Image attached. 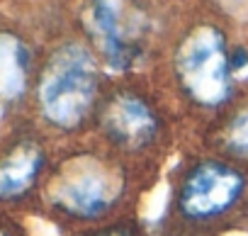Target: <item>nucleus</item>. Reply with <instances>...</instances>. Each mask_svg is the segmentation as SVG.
Wrapping results in <instances>:
<instances>
[{
  "mask_svg": "<svg viewBox=\"0 0 248 236\" xmlns=\"http://www.w3.org/2000/svg\"><path fill=\"white\" fill-rule=\"evenodd\" d=\"M246 195V178L224 161H202L192 166L180 188L175 207L190 221H212L231 212Z\"/></svg>",
  "mask_w": 248,
  "mask_h": 236,
  "instance_id": "nucleus-5",
  "label": "nucleus"
},
{
  "mask_svg": "<svg viewBox=\"0 0 248 236\" xmlns=\"http://www.w3.org/2000/svg\"><path fill=\"white\" fill-rule=\"evenodd\" d=\"M175 71L183 90L202 107H219L231 95V56L221 32L212 25H202L183 39L175 54Z\"/></svg>",
  "mask_w": 248,
  "mask_h": 236,
  "instance_id": "nucleus-3",
  "label": "nucleus"
},
{
  "mask_svg": "<svg viewBox=\"0 0 248 236\" xmlns=\"http://www.w3.org/2000/svg\"><path fill=\"white\" fill-rule=\"evenodd\" d=\"M44 168V149L22 142L0 158V200H20L39 180Z\"/></svg>",
  "mask_w": 248,
  "mask_h": 236,
  "instance_id": "nucleus-7",
  "label": "nucleus"
},
{
  "mask_svg": "<svg viewBox=\"0 0 248 236\" xmlns=\"http://www.w3.org/2000/svg\"><path fill=\"white\" fill-rule=\"evenodd\" d=\"M39 110L44 120L63 132L78 129L97 100V63L80 44H66L46 61L39 88Z\"/></svg>",
  "mask_w": 248,
  "mask_h": 236,
  "instance_id": "nucleus-1",
  "label": "nucleus"
},
{
  "mask_svg": "<svg viewBox=\"0 0 248 236\" xmlns=\"http://www.w3.org/2000/svg\"><path fill=\"white\" fill-rule=\"evenodd\" d=\"M30 83V51L10 32H0V107L22 100Z\"/></svg>",
  "mask_w": 248,
  "mask_h": 236,
  "instance_id": "nucleus-8",
  "label": "nucleus"
},
{
  "mask_svg": "<svg viewBox=\"0 0 248 236\" xmlns=\"http://www.w3.org/2000/svg\"><path fill=\"white\" fill-rule=\"evenodd\" d=\"M85 27L114 71H129L144 54L149 20L132 0H90Z\"/></svg>",
  "mask_w": 248,
  "mask_h": 236,
  "instance_id": "nucleus-4",
  "label": "nucleus"
},
{
  "mask_svg": "<svg viewBox=\"0 0 248 236\" xmlns=\"http://www.w3.org/2000/svg\"><path fill=\"white\" fill-rule=\"evenodd\" d=\"M124 195V175L100 156H76L54 175L49 197L56 209L73 219H100Z\"/></svg>",
  "mask_w": 248,
  "mask_h": 236,
  "instance_id": "nucleus-2",
  "label": "nucleus"
},
{
  "mask_svg": "<svg viewBox=\"0 0 248 236\" xmlns=\"http://www.w3.org/2000/svg\"><path fill=\"white\" fill-rule=\"evenodd\" d=\"M0 236H8V234H3V231H0Z\"/></svg>",
  "mask_w": 248,
  "mask_h": 236,
  "instance_id": "nucleus-11",
  "label": "nucleus"
},
{
  "mask_svg": "<svg viewBox=\"0 0 248 236\" xmlns=\"http://www.w3.org/2000/svg\"><path fill=\"white\" fill-rule=\"evenodd\" d=\"M95 236H134V234H132V229H122V226H117V229H107V231H97Z\"/></svg>",
  "mask_w": 248,
  "mask_h": 236,
  "instance_id": "nucleus-10",
  "label": "nucleus"
},
{
  "mask_svg": "<svg viewBox=\"0 0 248 236\" xmlns=\"http://www.w3.org/2000/svg\"><path fill=\"white\" fill-rule=\"evenodd\" d=\"M221 146L233 156L248 161V107L236 112L221 129Z\"/></svg>",
  "mask_w": 248,
  "mask_h": 236,
  "instance_id": "nucleus-9",
  "label": "nucleus"
},
{
  "mask_svg": "<svg viewBox=\"0 0 248 236\" xmlns=\"http://www.w3.org/2000/svg\"><path fill=\"white\" fill-rule=\"evenodd\" d=\"M102 127L105 134L122 149H144L154 144L158 137V114L156 110L134 93H122L109 100L102 114Z\"/></svg>",
  "mask_w": 248,
  "mask_h": 236,
  "instance_id": "nucleus-6",
  "label": "nucleus"
}]
</instances>
